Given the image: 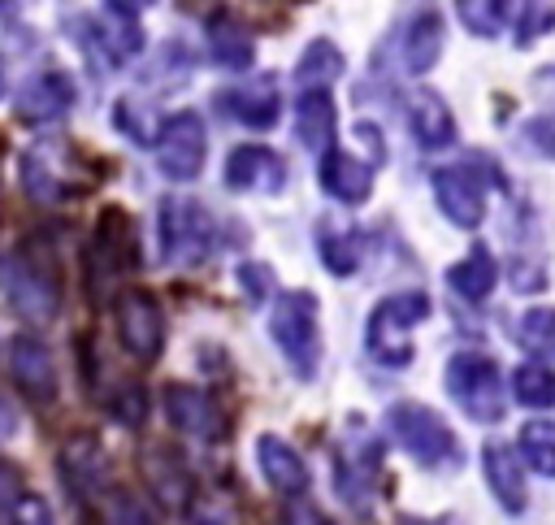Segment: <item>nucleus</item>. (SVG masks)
I'll return each instance as SVG.
<instances>
[{"label":"nucleus","mask_w":555,"mask_h":525,"mask_svg":"<svg viewBox=\"0 0 555 525\" xmlns=\"http://www.w3.org/2000/svg\"><path fill=\"white\" fill-rule=\"evenodd\" d=\"M343 74V52L330 39H312L295 65V82L299 87H330Z\"/></svg>","instance_id":"30"},{"label":"nucleus","mask_w":555,"mask_h":525,"mask_svg":"<svg viewBox=\"0 0 555 525\" xmlns=\"http://www.w3.org/2000/svg\"><path fill=\"white\" fill-rule=\"evenodd\" d=\"M160 256L169 265H182V269H195L212 256L217 247V226H212V213L204 204H195L191 195H169L160 200Z\"/></svg>","instance_id":"4"},{"label":"nucleus","mask_w":555,"mask_h":525,"mask_svg":"<svg viewBox=\"0 0 555 525\" xmlns=\"http://www.w3.org/2000/svg\"><path fill=\"white\" fill-rule=\"evenodd\" d=\"M512 390L525 408H555V369L542 360H525L512 373Z\"/></svg>","instance_id":"32"},{"label":"nucleus","mask_w":555,"mask_h":525,"mask_svg":"<svg viewBox=\"0 0 555 525\" xmlns=\"http://www.w3.org/2000/svg\"><path fill=\"white\" fill-rule=\"evenodd\" d=\"M204 35H208V56L221 65V69H251V61H256V43H251V35L230 17V13H212L208 17V26H204Z\"/></svg>","instance_id":"25"},{"label":"nucleus","mask_w":555,"mask_h":525,"mask_svg":"<svg viewBox=\"0 0 555 525\" xmlns=\"http://www.w3.org/2000/svg\"><path fill=\"white\" fill-rule=\"evenodd\" d=\"M516 447H520L525 464H529L538 477H555V421H542V417L525 421Z\"/></svg>","instance_id":"31"},{"label":"nucleus","mask_w":555,"mask_h":525,"mask_svg":"<svg viewBox=\"0 0 555 525\" xmlns=\"http://www.w3.org/2000/svg\"><path fill=\"white\" fill-rule=\"evenodd\" d=\"M447 395L460 404V412L477 425L503 421V377L499 364L481 351H455L447 360Z\"/></svg>","instance_id":"7"},{"label":"nucleus","mask_w":555,"mask_h":525,"mask_svg":"<svg viewBox=\"0 0 555 525\" xmlns=\"http://www.w3.org/2000/svg\"><path fill=\"white\" fill-rule=\"evenodd\" d=\"M442 17L434 13V9H425V13H416L412 22H408V30H403V43H399V56H403V69L408 74H429L434 65H438V56H442Z\"/></svg>","instance_id":"24"},{"label":"nucleus","mask_w":555,"mask_h":525,"mask_svg":"<svg viewBox=\"0 0 555 525\" xmlns=\"http://www.w3.org/2000/svg\"><path fill=\"white\" fill-rule=\"evenodd\" d=\"M455 13H460V22H464L468 35L494 39V35H503V26H507L512 0H455Z\"/></svg>","instance_id":"33"},{"label":"nucleus","mask_w":555,"mask_h":525,"mask_svg":"<svg viewBox=\"0 0 555 525\" xmlns=\"http://www.w3.org/2000/svg\"><path fill=\"white\" fill-rule=\"evenodd\" d=\"M408 130L429 152H442L455 143V117H451L447 100L438 91H425V87L408 95Z\"/></svg>","instance_id":"20"},{"label":"nucleus","mask_w":555,"mask_h":525,"mask_svg":"<svg viewBox=\"0 0 555 525\" xmlns=\"http://www.w3.org/2000/svg\"><path fill=\"white\" fill-rule=\"evenodd\" d=\"M95 252L104 256V269L108 278L113 273H130L139 265V239H134V226L121 208H104L100 213V226H95Z\"/></svg>","instance_id":"23"},{"label":"nucleus","mask_w":555,"mask_h":525,"mask_svg":"<svg viewBox=\"0 0 555 525\" xmlns=\"http://www.w3.org/2000/svg\"><path fill=\"white\" fill-rule=\"evenodd\" d=\"M520 343L538 356H555V308L538 304L520 317Z\"/></svg>","instance_id":"34"},{"label":"nucleus","mask_w":555,"mask_h":525,"mask_svg":"<svg viewBox=\"0 0 555 525\" xmlns=\"http://www.w3.org/2000/svg\"><path fill=\"white\" fill-rule=\"evenodd\" d=\"M139 473H143V486L152 490V499L165 508V512H186L191 508V495H195V477L191 469L182 464V456L165 443H147L139 451Z\"/></svg>","instance_id":"10"},{"label":"nucleus","mask_w":555,"mask_h":525,"mask_svg":"<svg viewBox=\"0 0 555 525\" xmlns=\"http://www.w3.org/2000/svg\"><path fill=\"white\" fill-rule=\"evenodd\" d=\"M386 430L395 434V443L425 469H447V464H460V443L451 434V425L425 408V404H390L386 412Z\"/></svg>","instance_id":"5"},{"label":"nucleus","mask_w":555,"mask_h":525,"mask_svg":"<svg viewBox=\"0 0 555 525\" xmlns=\"http://www.w3.org/2000/svg\"><path fill=\"white\" fill-rule=\"evenodd\" d=\"M56 464H61L65 490H69L78 503H91V495L104 490V456H100V443H95L91 434L65 443L61 456H56Z\"/></svg>","instance_id":"19"},{"label":"nucleus","mask_w":555,"mask_h":525,"mask_svg":"<svg viewBox=\"0 0 555 525\" xmlns=\"http://www.w3.org/2000/svg\"><path fill=\"white\" fill-rule=\"evenodd\" d=\"M0 299L30 325H48L61 312V282L39 260H26L22 252L0 256Z\"/></svg>","instance_id":"6"},{"label":"nucleus","mask_w":555,"mask_h":525,"mask_svg":"<svg viewBox=\"0 0 555 525\" xmlns=\"http://www.w3.org/2000/svg\"><path fill=\"white\" fill-rule=\"evenodd\" d=\"M256 464H260L264 482H269L282 499H299V495L308 490V482H312L304 456H299L286 438H278V434H260V438H256Z\"/></svg>","instance_id":"18"},{"label":"nucleus","mask_w":555,"mask_h":525,"mask_svg":"<svg viewBox=\"0 0 555 525\" xmlns=\"http://www.w3.org/2000/svg\"><path fill=\"white\" fill-rule=\"evenodd\" d=\"M269 334L295 377H317L321 369V317H317V295L312 291H278L273 312H269Z\"/></svg>","instance_id":"1"},{"label":"nucleus","mask_w":555,"mask_h":525,"mask_svg":"<svg viewBox=\"0 0 555 525\" xmlns=\"http://www.w3.org/2000/svg\"><path fill=\"white\" fill-rule=\"evenodd\" d=\"M221 108L234 121L251 126V130H269L278 121V113H282V95H278L273 78H251L243 87H225L221 91Z\"/></svg>","instance_id":"21"},{"label":"nucleus","mask_w":555,"mask_h":525,"mask_svg":"<svg viewBox=\"0 0 555 525\" xmlns=\"http://www.w3.org/2000/svg\"><path fill=\"white\" fill-rule=\"evenodd\" d=\"M134 17H139V13L117 9V4H108V9H104V17H100V39H104L108 56L126 61V56H134V52L143 48V26H139Z\"/></svg>","instance_id":"29"},{"label":"nucleus","mask_w":555,"mask_h":525,"mask_svg":"<svg viewBox=\"0 0 555 525\" xmlns=\"http://www.w3.org/2000/svg\"><path fill=\"white\" fill-rule=\"evenodd\" d=\"M160 404H165V417L178 434L186 438H221L225 434V417L221 408L212 404V395H204L199 386H186V382H169L160 390Z\"/></svg>","instance_id":"14"},{"label":"nucleus","mask_w":555,"mask_h":525,"mask_svg":"<svg viewBox=\"0 0 555 525\" xmlns=\"http://www.w3.org/2000/svg\"><path fill=\"white\" fill-rule=\"evenodd\" d=\"M507 273H512V282H516L520 291H542V286H546V273L533 269V265H512Z\"/></svg>","instance_id":"39"},{"label":"nucleus","mask_w":555,"mask_h":525,"mask_svg":"<svg viewBox=\"0 0 555 525\" xmlns=\"http://www.w3.org/2000/svg\"><path fill=\"white\" fill-rule=\"evenodd\" d=\"M334 130H338V113L325 87H304L299 104H295V135L308 152H325L334 148Z\"/></svg>","instance_id":"22"},{"label":"nucleus","mask_w":555,"mask_h":525,"mask_svg":"<svg viewBox=\"0 0 555 525\" xmlns=\"http://www.w3.org/2000/svg\"><path fill=\"white\" fill-rule=\"evenodd\" d=\"M0 95H4V65H0Z\"/></svg>","instance_id":"43"},{"label":"nucleus","mask_w":555,"mask_h":525,"mask_svg":"<svg viewBox=\"0 0 555 525\" xmlns=\"http://www.w3.org/2000/svg\"><path fill=\"white\" fill-rule=\"evenodd\" d=\"M447 286H451L460 299H473V304H477V299H486V295L499 286V260H494L481 243H473L468 256L447 269Z\"/></svg>","instance_id":"26"},{"label":"nucleus","mask_w":555,"mask_h":525,"mask_svg":"<svg viewBox=\"0 0 555 525\" xmlns=\"http://www.w3.org/2000/svg\"><path fill=\"white\" fill-rule=\"evenodd\" d=\"M555 26V0H525V13H520V30H516V43L529 48L538 35H546Z\"/></svg>","instance_id":"36"},{"label":"nucleus","mask_w":555,"mask_h":525,"mask_svg":"<svg viewBox=\"0 0 555 525\" xmlns=\"http://www.w3.org/2000/svg\"><path fill=\"white\" fill-rule=\"evenodd\" d=\"M434 312L429 295L425 291H399V295H386L373 312H369V325H364V347L377 364L386 369H403L412 364V330Z\"/></svg>","instance_id":"2"},{"label":"nucleus","mask_w":555,"mask_h":525,"mask_svg":"<svg viewBox=\"0 0 555 525\" xmlns=\"http://www.w3.org/2000/svg\"><path fill=\"white\" fill-rule=\"evenodd\" d=\"M9 373H13L17 390H22L30 404H52L56 390H61V373H56L52 347H48L39 334H17V338L9 343Z\"/></svg>","instance_id":"11"},{"label":"nucleus","mask_w":555,"mask_h":525,"mask_svg":"<svg viewBox=\"0 0 555 525\" xmlns=\"http://www.w3.org/2000/svg\"><path fill=\"white\" fill-rule=\"evenodd\" d=\"M117 338L126 347V356H134L139 364H152L165 351V308L152 291H121L117 295Z\"/></svg>","instance_id":"9"},{"label":"nucleus","mask_w":555,"mask_h":525,"mask_svg":"<svg viewBox=\"0 0 555 525\" xmlns=\"http://www.w3.org/2000/svg\"><path fill=\"white\" fill-rule=\"evenodd\" d=\"M17 434V412L4 404V395H0V438H13Z\"/></svg>","instance_id":"41"},{"label":"nucleus","mask_w":555,"mask_h":525,"mask_svg":"<svg viewBox=\"0 0 555 525\" xmlns=\"http://www.w3.org/2000/svg\"><path fill=\"white\" fill-rule=\"evenodd\" d=\"M13 108H17V117L30 121V126H48V121L65 117V113L74 108V82H69V74L43 69V74L26 78L22 91H17V100H13Z\"/></svg>","instance_id":"15"},{"label":"nucleus","mask_w":555,"mask_h":525,"mask_svg":"<svg viewBox=\"0 0 555 525\" xmlns=\"http://www.w3.org/2000/svg\"><path fill=\"white\" fill-rule=\"evenodd\" d=\"M104 4H117V9H130V13H139V9H152L156 0H104Z\"/></svg>","instance_id":"42"},{"label":"nucleus","mask_w":555,"mask_h":525,"mask_svg":"<svg viewBox=\"0 0 555 525\" xmlns=\"http://www.w3.org/2000/svg\"><path fill=\"white\" fill-rule=\"evenodd\" d=\"M520 447H507V443H486L481 447V469H486V482L499 499V508L507 516H525L529 508V486L520 477Z\"/></svg>","instance_id":"16"},{"label":"nucleus","mask_w":555,"mask_h":525,"mask_svg":"<svg viewBox=\"0 0 555 525\" xmlns=\"http://www.w3.org/2000/svg\"><path fill=\"white\" fill-rule=\"evenodd\" d=\"M208 156V130L199 121L195 108H182L173 117H165L160 139H156V165L169 182H195Z\"/></svg>","instance_id":"8"},{"label":"nucleus","mask_w":555,"mask_h":525,"mask_svg":"<svg viewBox=\"0 0 555 525\" xmlns=\"http://www.w3.org/2000/svg\"><path fill=\"white\" fill-rule=\"evenodd\" d=\"M238 286L247 291V299H251V304H264V299H269V291H273V278H269V269H264V265H238Z\"/></svg>","instance_id":"38"},{"label":"nucleus","mask_w":555,"mask_h":525,"mask_svg":"<svg viewBox=\"0 0 555 525\" xmlns=\"http://www.w3.org/2000/svg\"><path fill=\"white\" fill-rule=\"evenodd\" d=\"M434 187V200L442 208V217L460 230H477L481 217H486V191H481V178L468 169V165H442L434 169L429 178Z\"/></svg>","instance_id":"13"},{"label":"nucleus","mask_w":555,"mask_h":525,"mask_svg":"<svg viewBox=\"0 0 555 525\" xmlns=\"http://www.w3.org/2000/svg\"><path fill=\"white\" fill-rule=\"evenodd\" d=\"M317 256L321 265L334 273V278H351L360 269V230H343L334 221H321L317 226Z\"/></svg>","instance_id":"27"},{"label":"nucleus","mask_w":555,"mask_h":525,"mask_svg":"<svg viewBox=\"0 0 555 525\" xmlns=\"http://www.w3.org/2000/svg\"><path fill=\"white\" fill-rule=\"evenodd\" d=\"M0 4H4V0H0Z\"/></svg>","instance_id":"44"},{"label":"nucleus","mask_w":555,"mask_h":525,"mask_svg":"<svg viewBox=\"0 0 555 525\" xmlns=\"http://www.w3.org/2000/svg\"><path fill=\"white\" fill-rule=\"evenodd\" d=\"M22 187L39 204H65L95 187V174L87 165H74V148L61 139H43L22 152Z\"/></svg>","instance_id":"3"},{"label":"nucleus","mask_w":555,"mask_h":525,"mask_svg":"<svg viewBox=\"0 0 555 525\" xmlns=\"http://www.w3.org/2000/svg\"><path fill=\"white\" fill-rule=\"evenodd\" d=\"M22 503H26V482H22V469L13 460L0 456V525L17 521L22 516Z\"/></svg>","instance_id":"35"},{"label":"nucleus","mask_w":555,"mask_h":525,"mask_svg":"<svg viewBox=\"0 0 555 525\" xmlns=\"http://www.w3.org/2000/svg\"><path fill=\"white\" fill-rule=\"evenodd\" d=\"M221 178L230 191H243V195H278L286 187V161L264 143H238L225 156Z\"/></svg>","instance_id":"12"},{"label":"nucleus","mask_w":555,"mask_h":525,"mask_svg":"<svg viewBox=\"0 0 555 525\" xmlns=\"http://www.w3.org/2000/svg\"><path fill=\"white\" fill-rule=\"evenodd\" d=\"M317 178L338 204H364L369 191H373V161H360L347 148H325L321 165H317Z\"/></svg>","instance_id":"17"},{"label":"nucleus","mask_w":555,"mask_h":525,"mask_svg":"<svg viewBox=\"0 0 555 525\" xmlns=\"http://www.w3.org/2000/svg\"><path fill=\"white\" fill-rule=\"evenodd\" d=\"M108 412H113V421H121V425H143V417H147V395H143V386L139 382H130V386H121L113 399H108Z\"/></svg>","instance_id":"37"},{"label":"nucleus","mask_w":555,"mask_h":525,"mask_svg":"<svg viewBox=\"0 0 555 525\" xmlns=\"http://www.w3.org/2000/svg\"><path fill=\"white\" fill-rule=\"evenodd\" d=\"M533 91L555 108V65H551V69H542V74H533Z\"/></svg>","instance_id":"40"},{"label":"nucleus","mask_w":555,"mask_h":525,"mask_svg":"<svg viewBox=\"0 0 555 525\" xmlns=\"http://www.w3.org/2000/svg\"><path fill=\"white\" fill-rule=\"evenodd\" d=\"M160 117H156V108L152 104H139V95H121L117 104H113V130H121L130 143H139V148H152L156 139H160Z\"/></svg>","instance_id":"28"}]
</instances>
